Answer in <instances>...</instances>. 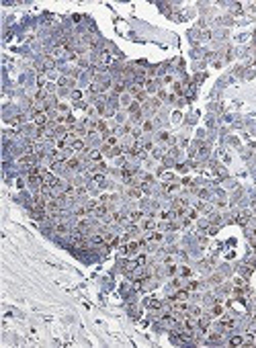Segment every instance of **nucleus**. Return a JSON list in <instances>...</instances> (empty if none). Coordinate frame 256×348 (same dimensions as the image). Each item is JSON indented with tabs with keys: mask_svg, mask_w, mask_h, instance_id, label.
Segmentation results:
<instances>
[{
	"mask_svg": "<svg viewBox=\"0 0 256 348\" xmlns=\"http://www.w3.org/2000/svg\"><path fill=\"white\" fill-rule=\"evenodd\" d=\"M35 123H37V127H43L45 123H47V115H45L43 111H35Z\"/></svg>",
	"mask_w": 256,
	"mask_h": 348,
	"instance_id": "obj_1",
	"label": "nucleus"
},
{
	"mask_svg": "<svg viewBox=\"0 0 256 348\" xmlns=\"http://www.w3.org/2000/svg\"><path fill=\"white\" fill-rule=\"evenodd\" d=\"M35 162H37V156H31V154H29V156H25V158H21L18 164H21V166H33Z\"/></svg>",
	"mask_w": 256,
	"mask_h": 348,
	"instance_id": "obj_2",
	"label": "nucleus"
},
{
	"mask_svg": "<svg viewBox=\"0 0 256 348\" xmlns=\"http://www.w3.org/2000/svg\"><path fill=\"white\" fill-rule=\"evenodd\" d=\"M236 219H238V223H242V225H248V219H250V211H242V213H240V215H238Z\"/></svg>",
	"mask_w": 256,
	"mask_h": 348,
	"instance_id": "obj_3",
	"label": "nucleus"
},
{
	"mask_svg": "<svg viewBox=\"0 0 256 348\" xmlns=\"http://www.w3.org/2000/svg\"><path fill=\"white\" fill-rule=\"evenodd\" d=\"M70 148L74 152H80V150H84V144H82V139H74V142L70 144Z\"/></svg>",
	"mask_w": 256,
	"mask_h": 348,
	"instance_id": "obj_4",
	"label": "nucleus"
},
{
	"mask_svg": "<svg viewBox=\"0 0 256 348\" xmlns=\"http://www.w3.org/2000/svg\"><path fill=\"white\" fill-rule=\"evenodd\" d=\"M101 62H103V64H107V66H109V64H111V62H113V55H111V53H109V51H101Z\"/></svg>",
	"mask_w": 256,
	"mask_h": 348,
	"instance_id": "obj_5",
	"label": "nucleus"
},
{
	"mask_svg": "<svg viewBox=\"0 0 256 348\" xmlns=\"http://www.w3.org/2000/svg\"><path fill=\"white\" fill-rule=\"evenodd\" d=\"M88 158H90L92 162H101V158H103V154H101L99 150H92V152L88 154Z\"/></svg>",
	"mask_w": 256,
	"mask_h": 348,
	"instance_id": "obj_6",
	"label": "nucleus"
},
{
	"mask_svg": "<svg viewBox=\"0 0 256 348\" xmlns=\"http://www.w3.org/2000/svg\"><path fill=\"white\" fill-rule=\"evenodd\" d=\"M209 323H211V319H209V317H201V319H199V328H201V330H207Z\"/></svg>",
	"mask_w": 256,
	"mask_h": 348,
	"instance_id": "obj_7",
	"label": "nucleus"
},
{
	"mask_svg": "<svg viewBox=\"0 0 256 348\" xmlns=\"http://www.w3.org/2000/svg\"><path fill=\"white\" fill-rule=\"evenodd\" d=\"M182 326H184V330H187V332H191V330H195V321H193V319H184Z\"/></svg>",
	"mask_w": 256,
	"mask_h": 348,
	"instance_id": "obj_8",
	"label": "nucleus"
},
{
	"mask_svg": "<svg viewBox=\"0 0 256 348\" xmlns=\"http://www.w3.org/2000/svg\"><path fill=\"white\" fill-rule=\"evenodd\" d=\"M78 166H80V162H78L76 158H72V160L66 162V168H78Z\"/></svg>",
	"mask_w": 256,
	"mask_h": 348,
	"instance_id": "obj_9",
	"label": "nucleus"
},
{
	"mask_svg": "<svg viewBox=\"0 0 256 348\" xmlns=\"http://www.w3.org/2000/svg\"><path fill=\"white\" fill-rule=\"evenodd\" d=\"M229 344H231V346H240V344H244V338H242V336H234V338L229 340Z\"/></svg>",
	"mask_w": 256,
	"mask_h": 348,
	"instance_id": "obj_10",
	"label": "nucleus"
},
{
	"mask_svg": "<svg viewBox=\"0 0 256 348\" xmlns=\"http://www.w3.org/2000/svg\"><path fill=\"white\" fill-rule=\"evenodd\" d=\"M142 227H144V229H154L156 223H154V219H146V221L142 223Z\"/></svg>",
	"mask_w": 256,
	"mask_h": 348,
	"instance_id": "obj_11",
	"label": "nucleus"
},
{
	"mask_svg": "<svg viewBox=\"0 0 256 348\" xmlns=\"http://www.w3.org/2000/svg\"><path fill=\"white\" fill-rule=\"evenodd\" d=\"M176 189H178V184H174V182H170V184H164V191H166V193H174Z\"/></svg>",
	"mask_w": 256,
	"mask_h": 348,
	"instance_id": "obj_12",
	"label": "nucleus"
},
{
	"mask_svg": "<svg viewBox=\"0 0 256 348\" xmlns=\"http://www.w3.org/2000/svg\"><path fill=\"white\" fill-rule=\"evenodd\" d=\"M55 231H57V234H68V225L57 223V225H55Z\"/></svg>",
	"mask_w": 256,
	"mask_h": 348,
	"instance_id": "obj_13",
	"label": "nucleus"
},
{
	"mask_svg": "<svg viewBox=\"0 0 256 348\" xmlns=\"http://www.w3.org/2000/svg\"><path fill=\"white\" fill-rule=\"evenodd\" d=\"M127 195L137 199V197H142V189H129V193H127Z\"/></svg>",
	"mask_w": 256,
	"mask_h": 348,
	"instance_id": "obj_14",
	"label": "nucleus"
},
{
	"mask_svg": "<svg viewBox=\"0 0 256 348\" xmlns=\"http://www.w3.org/2000/svg\"><path fill=\"white\" fill-rule=\"evenodd\" d=\"M187 297H189V293H187V291H178V293L174 295V299H178V301H184Z\"/></svg>",
	"mask_w": 256,
	"mask_h": 348,
	"instance_id": "obj_15",
	"label": "nucleus"
},
{
	"mask_svg": "<svg viewBox=\"0 0 256 348\" xmlns=\"http://www.w3.org/2000/svg\"><path fill=\"white\" fill-rule=\"evenodd\" d=\"M211 313H213V315H221V313H223V307H221V305L217 303V305H213V309H211Z\"/></svg>",
	"mask_w": 256,
	"mask_h": 348,
	"instance_id": "obj_16",
	"label": "nucleus"
},
{
	"mask_svg": "<svg viewBox=\"0 0 256 348\" xmlns=\"http://www.w3.org/2000/svg\"><path fill=\"white\" fill-rule=\"evenodd\" d=\"M135 264H139V266H144V264H148V258H146V256H144V254H142V256H137V258H135Z\"/></svg>",
	"mask_w": 256,
	"mask_h": 348,
	"instance_id": "obj_17",
	"label": "nucleus"
},
{
	"mask_svg": "<svg viewBox=\"0 0 256 348\" xmlns=\"http://www.w3.org/2000/svg\"><path fill=\"white\" fill-rule=\"evenodd\" d=\"M150 307H152V309H160V307H162V303H160L158 299H152V301H150Z\"/></svg>",
	"mask_w": 256,
	"mask_h": 348,
	"instance_id": "obj_18",
	"label": "nucleus"
},
{
	"mask_svg": "<svg viewBox=\"0 0 256 348\" xmlns=\"http://www.w3.org/2000/svg\"><path fill=\"white\" fill-rule=\"evenodd\" d=\"M150 240H152V242H160V240H162V234H160V231H154V234L150 236Z\"/></svg>",
	"mask_w": 256,
	"mask_h": 348,
	"instance_id": "obj_19",
	"label": "nucleus"
},
{
	"mask_svg": "<svg viewBox=\"0 0 256 348\" xmlns=\"http://www.w3.org/2000/svg\"><path fill=\"white\" fill-rule=\"evenodd\" d=\"M221 328H234V321H231V319H223L221 321Z\"/></svg>",
	"mask_w": 256,
	"mask_h": 348,
	"instance_id": "obj_20",
	"label": "nucleus"
},
{
	"mask_svg": "<svg viewBox=\"0 0 256 348\" xmlns=\"http://www.w3.org/2000/svg\"><path fill=\"white\" fill-rule=\"evenodd\" d=\"M180 274H182V276H191V268H187V266H182V270H180Z\"/></svg>",
	"mask_w": 256,
	"mask_h": 348,
	"instance_id": "obj_21",
	"label": "nucleus"
},
{
	"mask_svg": "<svg viewBox=\"0 0 256 348\" xmlns=\"http://www.w3.org/2000/svg\"><path fill=\"white\" fill-rule=\"evenodd\" d=\"M115 90H117V92H123V90H125V84H123V82H119V84H115Z\"/></svg>",
	"mask_w": 256,
	"mask_h": 348,
	"instance_id": "obj_22",
	"label": "nucleus"
},
{
	"mask_svg": "<svg viewBox=\"0 0 256 348\" xmlns=\"http://www.w3.org/2000/svg\"><path fill=\"white\" fill-rule=\"evenodd\" d=\"M195 289H199V283H197V281L189 283V291H195Z\"/></svg>",
	"mask_w": 256,
	"mask_h": 348,
	"instance_id": "obj_23",
	"label": "nucleus"
},
{
	"mask_svg": "<svg viewBox=\"0 0 256 348\" xmlns=\"http://www.w3.org/2000/svg\"><path fill=\"white\" fill-rule=\"evenodd\" d=\"M150 129H152V123L146 121V123H144V131H150Z\"/></svg>",
	"mask_w": 256,
	"mask_h": 348,
	"instance_id": "obj_24",
	"label": "nucleus"
},
{
	"mask_svg": "<svg viewBox=\"0 0 256 348\" xmlns=\"http://www.w3.org/2000/svg\"><path fill=\"white\" fill-rule=\"evenodd\" d=\"M193 315H197V317H199V315H201V307H195V309H193Z\"/></svg>",
	"mask_w": 256,
	"mask_h": 348,
	"instance_id": "obj_25",
	"label": "nucleus"
},
{
	"mask_svg": "<svg viewBox=\"0 0 256 348\" xmlns=\"http://www.w3.org/2000/svg\"><path fill=\"white\" fill-rule=\"evenodd\" d=\"M72 96H74V98H76V101H78V98H80V96H82V94H80V90H74V94H72Z\"/></svg>",
	"mask_w": 256,
	"mask_h": 348,
	"instance_id": "obj_26",
	"label": "nucleus"
}]
</instances>
